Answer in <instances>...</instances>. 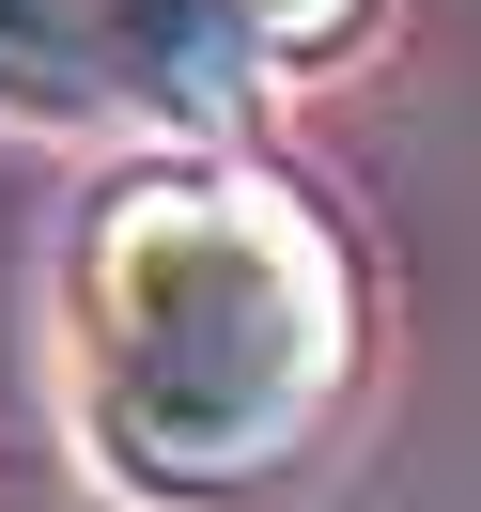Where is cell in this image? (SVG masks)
<instances>
[{"label":"cell","mask_w":481,"mask_h":512,"mask_svg":"<svg viewBox=\"0 0 481 512\" xmlns=\"http://www.w3.org/2000/svg\"><path fill=\"white\" fill-rule=\"evenodd\" d=\"M78 435L156 512H264L357 404V249L264 156H140L78 202Z\"/></svg>","instance_id":"cell-1"},{"label":"cell","mask_w":481,"mask_h":512,"mask_svg":"<svg viewBox=\"0 0 481 512\" xmlns=\"http://www.w3.org/2000/svg\"><path fill=\"white\" fill-rule=\"evenodd\" d=\"M0 125H109L94 0H0Z\"/></svg>","instance_id":"cell-3"},{"label":"cell","mask_w":481,"mask_h":512,"mask_svg":"<svg viewBox=\"0 0 481 512\" xmlns=\"http://www.w3.org/2000/svg\"><path fill=\"white\" fill-rule=\"evenodd\" d=\"M94 63H109V109H156V125L218 140L249 109V32L233 0H94Z\"/></svg>","instance_id":"cell-2"},{"label":"cell","mask_w":481,"mask_h":512,"mask_svg":"<svg viewBox=\"0 0 481 512\" xmlns=\"http://www.w3.org/2000/svg\"><path fill=\"white\" fill-rule=\"evenodd\" d=\"M233 32H249V63H342L373 32V0H233Z\"/></svg>","instance_id":"cell-4"}]
</instances>
